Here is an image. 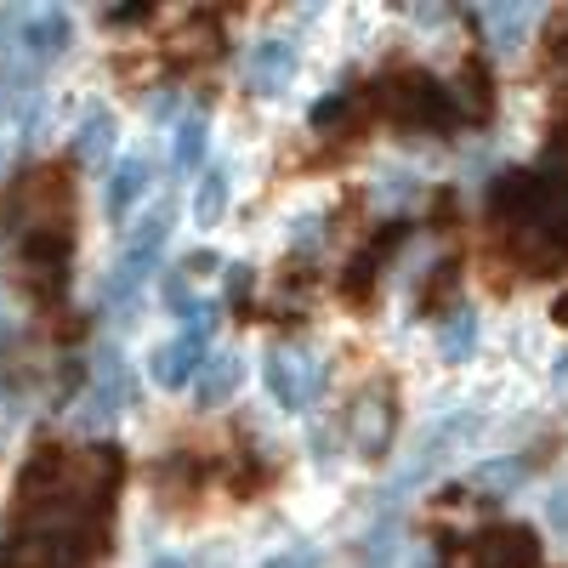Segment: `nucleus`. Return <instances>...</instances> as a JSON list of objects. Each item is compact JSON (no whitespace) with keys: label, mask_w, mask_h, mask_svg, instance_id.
<instances>
[{"label":"nucleus","mask_w":568,"mask_h":568,"mask_svg":"<svg viewBox=\"0 0 568 568\" xmlns=\"http://www.w3.org/2000/svg\"><path fill=\"white\" fill-rule=\"evenodd\" d=\"M535 18H540L535 7H478V23H484V34H489L495 52H517Z\"/></svg>","instance_id":"13"},{"label":"nucleus","mask_w":568,"mask_h":568,"mask_svg":"<svg viewBox=\"0 0 568 568\" xmlns=\"http://www.w3.org/2000/svg\"><path fill=\"white\" fill-rule=\"evenodd\" d=\"M165 240H171V200H165V205H154L149 216H142V222L125 233V251H120V262H114V273H109V291H103L114 307H131V302H136L142 278H149V273L160 267Z\"/></svg>","instance_id":"1"},{"label":"nucleus","mask_w":568,"mask_h":568,"mask_svg":"<svg viewBox=\"0 0 568 568\" xmlns=\"http://www.w3.org/2000/svg\"><path fill=\"white\" fill-rule=\"evenodd\" d=\"M524 478H529V460H524V455H500V460H484L478 471H471V489H484V495H511Z\"/></svg>","instance_id":"18"},{"label":"nucleus","mask_w":568,"mask_h":568,"mask_svg":"<svg viewBox=\"0 0 568 568\" xmlns=\"http://www.w3.org/2000/svg\"><path fill=\"white\" fill-rule=\"evenodd\" d=\"M171 52H176V58H205V52H216V23H211V18H194V23L176 34Z\"/></svg>","instance_id":"22"},{"label":"nucleus","mask_w":568,"mask_h":568,"mask_svg":"<svg viewBox=\"0 0 568 568\" xmlns=\"http://www.w3.org/2000/svg\"><path fill=\"white\" fill-rule=\"evenodd\" d=\"M478 540H484V551L495 557V568H535V557H540V546H535V535H529L524 524L489 529V535H478Z\"/></svg>","instance_id":"14"},{"label":"nucleus","mask_w":568,"mask_h":568,"mask_svg":"<svg viewBox=\"0 0 568 568\" xmlns=\"http://www.w3.org/2000/svg\"><path fill=\"white\" fill-rule=\"evenodd\" d=\"M471 347H478V318H471L466 307H455L449 318H438V353H444L449 364H466Z\"/></svg>","instance_id":"17"},{"label":"nucleus","mask_w":568,"mask_h":568,"mask_svg":"<svg viewBox=\"0 0 568 568\" xmlns=\"http://www.w3.org/2000/svg\"><path fill=\"white\" fill-rule=\"evenodd\" d=\"M142 194H149V160H142V154H125L120 165H114V176H109V194H103V211L120 222Z\"/></svg>","instance_id":"12"},{"label":"nucleus","mask_w":568,"mask_h":568,"mask_svg":"<svg viewBox=\"0 0 568 568\" xmlns=\"http://www.w3.org/2000/svg\"><path fill=\"white\" fill-rule=\"evenodd\" d=\"M149 568H194V562H187V557H154Z\"/></svg>","instance_id":"30"},{"label":"nucleus","mask_w":568,"mask_h":568,"mask_svg":"<svg viewBox=\"0 0 568 568\" xmlns=\"http://www.w3.org/2000/svg\"><path fill=\"white\" fill-rule=\"evenodd\" d=\"M251 296V267H227V302H245Z\"/></svg>","instance_id":"26"},{"label":"nucleus","mask_w":568,"mask_h":568,"mask_svg":"<svg viewBox=\"0 0 568 568\" xmlns=\"http://www.w3.org/2000/svg\"><path fill=\"white\" fill-rule=\"evenodd\" d=\"M557 58H562V63H568V34H562V45H557Z\"/></svg>","instance_id":"34"},{"label":"nucleus","mask_w":568,"mask_h":568,"mask_svg":"<svg viewBox=\"0 0 568 568\" xmlns=\"http://www.w3.org/2000/svg\"><path fill=\"white\" fill-rule=\"evenodd\" d=\"M489 69L478 63V58H466V69H460V98H455V109H460V120L471 114V120H478V114H489Z\"/></svg>","instance_id":"21"},{"label":"nucleus","mask_w":568,"mask_h":568,"mask_svg":"<svg viewBox=\"0 0 568 568\" xmlns=\"http://www.w3.org/2000/svg\"><path fill=\"white\" fill-rule=\"evenodd\" d=\"M200 364H205V336H200V329H182V336L160 342V347H154V358H149L154 382H160L165 393H176V387H187V382H194V375H200Z\"/></svg>","instance_id":"9"},{"label":"nucleus","mask_w":568,"mask_h":568,"mask_svg":"<svg viewBox=\"0 0 568 568\" xmlns=\"http://www.w3.org/2000/svg\"><path fill=\"white\" fill-rule=\"evenodd\" d=\"M149 18V7H131V12H109V23H142Z\"/></svg>","instance_id":"29"},{"label":"nucleus","mask_w":568,"mask_h":568,"mask_svg":"<svg viewBox=\"0 0 568 568\" xmlns=\"http://www.w3.org/2000/svg\"><path fill=\"white\" fill-rule=\"evenodd\" d=\"M240 382H245V358L240 353H205V364L194 375V398L205 409H216V404H227L233 393H240Z\"/></svg>","instance_id":"11"},{"label":"nucleus","mask_w":568,"mask_h":568,"mask_svg":"<svg viewBox=\"0 0 568 568\" xmlns=\"http://www.w3.org/2000/svg\"><path fill=\"white\" fill-rule=\"evenodd\" d=\"M484 426V415H471V409H460V415H449L444 426H426V438L415 444V455H409V466H404V484H415V478H426L438 460H444V449H455L460 438H471Z\"/></svg>","instance_id":"10"},{"label":"nucleus","mask_w":568,"mask_h":568,"mask_svg":"<svg viewBox=\"0 0 568 568\" xmlns=\"http://www.w3.org/2000/svg\"><path fill=\"white\" fill-rule=\"evenodd\" d=\"M205 142H211V136H205V120L187 114V120L171 131V171H182V176L194 171V165L205 160Z\"/></svg>","instance_id":"19"},{"label":"nucleus","mask_w":568,"mask_h":568,"mask_svg":"<svg viewBox=\"0 0 568 568\" xmlns=\"http://www.w3.org/2000/svg\"><path fill=\"white\" fill-rule=\"evenodd\" d=\"M387 114H393L398 125H415V131H449V125L460 120L455 98H449L433 74H420V69H409V74H398V80L387 85Z\"/></svg>","instance_id":"2"},{"label":"nucleus","mask_w":568,"mask_h":568,"mask_svg":"<svg viewBox=\"0 0 568 568\" xmlns=\"http://www.w3.org/2000/svg\"><path fill=\"white\" fill-rule=\"evenodd\" d=\"M18 216H23V233H29V227H69V182H63V171H34V176H23V187H18Z\"/></svg>","instance_id":"7"},{"label":"nucleus","mask_w":568,"mask_h":568,"mask_svg":"<svg viewBox=\"0 0 568 568\" xmlns=\"http://www.w3.org/2000/svg\"><path fill=\"white\" fill-rule=\"evenodd\" d=\"M551 524H557V529H568V489H557V495H551Z\"/></svg>","instance_id":"27"},{"label":"nucleus","mask_w":568,"mask_h":568,"mask_svg":"<svg viewBox=\"0 0 568 568\" xmlns=\"http://www.w3.org/2000/svg\"><path fill=\"white\" fill-rule=\"evenodd\" d=\"M296 74V45L291 40H256L245 52V85L256 98H278L284 85Z\"/></svg>","instance_id":"8"},{"label":"nucleus","mask_w":568,"mask_h":568,"mask_svg":"<svg viewBox=\"0 0 568 568\" xmlns=\"http://www.w3.org/2000/svg\"><path fill=\"white\" fill-rule=\"evenodd\" d=\"M262 568H324V557H318L313 546H296V551H278V557H267Z\"/></svg>","instance_id":"23"},{"label":"nucleus","mask_w":568,"mask_h":568,"mask_svg":"<svg viewBox=\"0 0 568 568\" xmlns=\"http://www.w3.org/2000/svg\"><path fill=\"white\" fill-rule=\"evenodd\" d=\"M227 216V165H211L200 176V194H194V222L200 227H216Z\"/></svg>","instance_id":"20"},{"label":"nucleus","mask_w":568,"mask_h":568,"mask_svg":"<svg viewBox=\"0 0 568 568\" xmlns=\"http://www.w3.org/2000/svg\"><path fill=\"white\" fill-rule=\"evenodd\" d=\"M557 387H568V353L557 358Z\"/></svg>","instance_id":"31"},{"label":"nucleus","mask_w":568,"mask_h":568,"mask_svg":"<svg viewBox=\"0 0 568 568\" xmlns=\"http://www.w3.org/2000/svg\"><path fill=\"white\" fill-rule=\"evenodd\" d=\"M342 114H347V91H342V98H324V103L313 109V125H318V131H329Z\"/></svg>","instance_id":"25"},{"label":"nucleus","mask_w":568,"mask_h":568,"mask_svg":"<svg viewBox=\"0 0 568 568\" xmlns=\"http://www.w3.org/2000/svg\"><path fill=\"white\" fill-rule=\"evenodd\" d=\"M262 382H267V393L284 404V409H313V398L324 393V364L313 358V353H302V347H267V358H262Z\"/></svg>","instance_id":"3"},{"label":"nucleus","mask_w":568,"mask_h":568,"mask_svg":"<svg viewBox=\"0 0 568 568\" xmlns=\"http://www.w3.org/2000/svg\"><path fill=\"white\" fill-rule=\"evenodd\" d=\"M318 240H324V216H302L296 233H291V245H296V251H313Z\"/></svg>","instance_id":"24"},{"label":"nucleus","mask_w":568,"mask_h":568,"mask_svg":"<svg viewBox=\"0 0 568 568\" xmlns=\"http://www.w3.org/2000/svg\"><path fill=\"white\" fill-rule=\"evenodd\" d=\"M109 149H114V114L109 109H91L80 120V131H74V160L80 165H103Z\"/></svg>","instance_id":"15"},{"label":"nucleus","mask_w":568,"mask_h":568,"mask_svg":"<svg viewBox=\"0 0 568 568\" xmlns=\"http://www.w3.org/2000/svg\"><path fill=\"white\" fill-rule=\"evenodd\" d=\"M149 114H154V120H165V114H176V91H165V98H154V103H149Z\"/></svg>","instance_id":"28"},{"label":"nucleus","mask_w":568,"mask_h":568,"mask_svg":"<svg viewBox=\"0 0 568 568\" xmlns=\"http://www.w3.org/2000/svg\"><path fill=\"white\" fill-rule=\"evenodd\" d=\"M12 336V318H7V307H0V342H7Z\"/></svg>","instance_id":"32"},{"label":"nucleus","mask_w":568,"mask_h":568,"mask_svg":"<svg viewBox=\"0 0 568 568\" xmlns=\"http://www.w3.org/2000/svg\"><path fill=\"white\" fill-rule=\"evenodd\" d=\"M125 404H131V375H125V358L120 353H103L98 358V382H91V393L80 398V426L85 433H98V426H109V420H120L125 415Z\"/></svg>","instance_id":"6"},{"label":"nucleus","mask_w":568,"mask_h":568,"mask_svg":"<svg viewBox=\"0 0 568 568\" xmlns=\"http://www.w3.org/2000/svg\"><path fill=\"white\" fill-rule=\"evenodd\" d=\"M398 409V398H393V387L387 382H369L364 393H358V404L347 409V444L364 455V460H382L387 449H393V415Z\"/></svg>","instance_id":"5"},{"label":"nucleus","mask_w":568,"mask_h":568,"mask_svg":"<svg viewBox=\"0 0 568 568\" xmlns=\"http://www.w3.org/2000/svg\"><path fill=\"white\" fill-rule=\"evenodd\" d=\"M12 34H18L23 63L40 74V69H52V63L69 52L74 23H69L63 7H12Z\"/></svg>","instance_id":"4"},{"label":"nucleus","mask_w":568,"mask_h":568,"mask_svg":"<svg viewBox=\"0 0 568 568\" xmlns=\"http://www.w3.org/2000/svg\"><path fill=\"white\" fill-rule=\"evenodd\" d=\"M557 318H562V324H568V296H562V302H557Z\"/></svg>","instance_id":"33"},{"label":"nucleus","mask_w":568,"mask_h":568,"mask_svg":"<svg viewBox=\"0 0 568 568\" xmlns=\"http://www.w3.org/2000/svg\"><path fill=\"white\" fill-rule=\"evenodd\" d=\"M398 240H404V227H387L375 245H364V251H358V262L347 267V296H369L375 273H382V262H387V251H393Z\"/></svg>","instance_id":"16"}]
</instances>
